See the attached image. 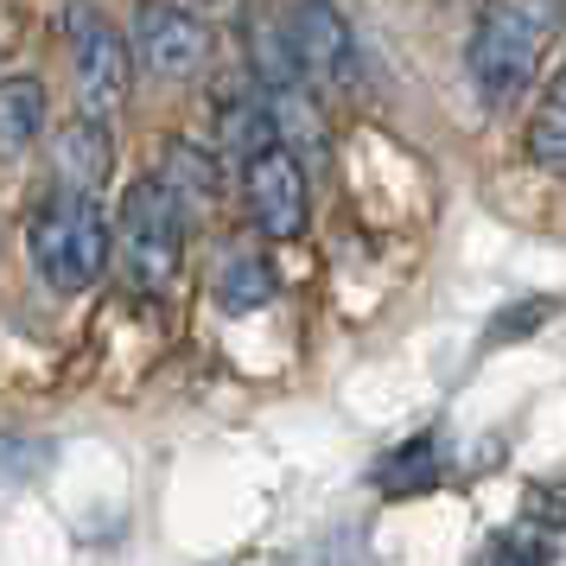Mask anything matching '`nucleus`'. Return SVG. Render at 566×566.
<instances>
[{
  "label": "nucleus",
  "instance_id": "obj_1",
  "mask_svg": "<svg viewBox=\"0 0 566 566\" xmlns=\"http://www.w3.org/2000/svg\"><path fill=\"white\" fill-rule=\"evenodd\" d=\"M560 32H566V0H484V13L471 20V39H464L471 90L490 108L522 103Z\"/></svg>",
  "mask_w": 566,
  "mask_h": 566
},
{
  "label": "nucleus",
  "instance_id": "obj_2",
  "mask_svg": "<svg viewBox=\"0 0 566 566\" xmlns=\"http://www.w3.org/2000/svg\"><path fill=\"white\" fill-rule=\"evenodd\" d=\"M27 255H32V274L52 293H90L115 261V223L103 217L96 198L52 191L27 223Z\"/></svg>",
  "mask_w": 566,
  "mask_h": 566
},
{
  "label": "nucleus",
  "instance_id": "obj_3",
  "mask_svg": "<svg viewBox=\"0 0 566 566\" xmlns=\"http://www.w3.org/2000/svg\"><path fill=\"white\" fill-rule=\"evenodd\" d=\"M185 230H191V210L179 205V191L159 172L128 185V198L115 210V261H122L134 293H166L179 281Z\"/></svg>",
  "mask_w": 566,
  "mask_h": 566
},
{
  "label": "nucleus",
  "instance_id": "obj_4",
  "mask_svg": "<svg viewBox=\"0 0 566 566\" xmlns=\"http://www.w3.org/2000/svg\"><path fill=\"white\" fill-rule=\"evenodd\" d=\"M64 39H71V77H77V108L83 115H115L128 103V83H134V45L108 27L103 13L77 0L64 13Z\"/></svg>",
  "mask_w": 566,
  "mask_h": 566
},
{
  "label": "nucleus",
  "instance_id": "obj_5",
  "mask_svg": "<svg viewBox=\"0 0 566 566\" xmlns=\"http://www.w3.org/2000/svg\"><path fill=\"white\" fill-rule=\"evenodd\" d=\"M128 45H134V64L147 77H166V83H185L205 71L210 57V27L179 7V0H134V27H128Z\"/></svg>",
  "mask_w": 566,
  "mask_h": 566
},
{
  "label": "nucleus",
  "instance_id": "obj_6",
  "mask_svg": "<svg viewBox=\"0 0 566 566\" xmlns=\"http://www.w3.org/2000/svg\"><path fill=\"white\" fill-rule=\"evenodd\" d=\"M242 198H249V217H255V230L268 242H293V235L306 230V166L300 154L274 140V147H261L249 166H242Z\"/></svg>",
  "mask_w": 566,
  "mask_h": 566
},
{
  "label": "nucleus",
  "instance_id": "obj_7",
  "mask_svg": "<svg viewBox=\"0 0 566 566\" xmlns=\"http://www.w3.org/2000/svg\"><path fill=\"white\" fill-rule=\"evenodd\" d=\"M45 172H52V191H83L96 198L115 172V134H108L103 115H71L64 128L52 134V154H45Z\"/></svg>",
  "mask_w": 566,
  "mask_h": 566
},
{
  "label": "nucleus",
  "instance_id": "obj_8",
  "mask_svg": "<svg viewBox=\"0 0 566 566\" xmlns=\"http://www.w3.org/2000/svg\"><path fill=\"white\" fill-rule=\"evenodd\" d=\"M293 57H300V71L318 83H350L357 77V39L344 27V13H337L332 0H300L293 7Z\"/></svg>",
  "mask_w": 566,
  "mask_h": 566
},
{
  "label": "nucleus",
  "instance_id": "obj_9",
  "mask_svg": "<svg viewBox=\"0 0 566 566\" xmlns=\"http://www.w3.org/2000/svg\"><path fill=\"white\" fill-rule=\"evenodd\" d=\"M45 83L39 77H0V159H20L39 147V134H45Z\"/></svg>",
  "mask_w": 566,
  "mask_h": 566
},
{
  "label": "nucleus",
  "instance_id": "obj_10",
  "mask_svg": "<svg viewBox=\"0 0 566 566\" xmlns=\"http://www.w3.org/2000/svg\"><path fill=\"white\" fill-rule=\"evenodd\" d=\"M522 147H528V159H535L541 172L566 179V64L541 83V103L528 108V134H522Z\"/></svg>",
  "mask_w": 566,
  "mask_h": 566
},
{
  "label": "nucleus",
  "instance_id": "obj_11",
  "mask_svg": "<svg viewBox=\"0 0 566 566\" xmlns=\"http://www.w3.org/2000/svg\"><path fill=\"white\" fill-rule=\"evenodd\" d=\"M274 268H268V255H255V249H230V255L217 261V281H210V293H217V306L223 312H255L274 300Z\"/></svg>",
  "mask_w": 566,
  "mask_h": 566
},
{
  "label": "nucleus",
  "instance_id": "obj_12",
  "mask_svg": "<svg viewBox=\"0 0 566 566\" xmlns=\"http://www.w3.org/2000/svg\"><path fill=\"white\" fill-rule=\"evenodd\" d=\"M159 179L179 191V205L191 210V217L217 205V185H223V179H217V159H210L205 147H191V140H172V147H166V159H159Z\"/></svg>",
  "mask_w": 566,
  "mask_h": 566
},
{
  "label": "nucleus",
  "instance_id": "obj_13",
  "mask_svg": "<svg viewBox=\"0 0 566 566\" xmlns=\"http://www.w3.org/2000/svg\"><path fill=\"white\" fill-rule=\"evenodd\" d=\"M439 484V446L433 433H420L413 446H401V452H388L382 464H376V490L382 496H413V490Z\"/></svg>",
  "mask_w": 566,
  "mask_h": 566
},
{
  "label": "nucleus",
  "instance_id": "obj_14",
  "mask_svg": "<svg viewBox=\"0 0 566 566\" xmlns=\"http://www.w3.org/2000/svg\"><path fill=\"white\" fill-rule=\"evenodd\" d=\"M484 566H554V547H547V541H496V547H490V560Z\"/></svg>",
  "mask_w": 566,
  "mask_h": 566
}]
</instances>
